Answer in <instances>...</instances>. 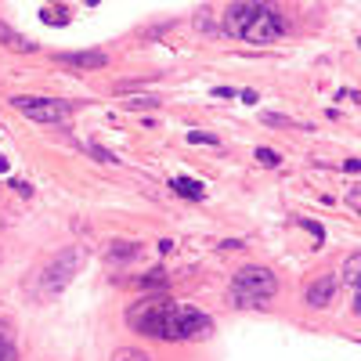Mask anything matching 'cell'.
Segmentation results:
<instances>
[{"mask_svg":"<svg viewBox=\"0 0 361 361\" xmlns=\"http://www.w3.org/2000/svg\"><path fill=\"white\" fill-rule=\"evenodd\" d=\"M0 44L4 47H11V51H19V54H30V51H36V44L30 36H22V33H15L8 22H0Z\"/></svg>","mask_w":361,"mask_h":361,"instance_id":"cell-10","label":"cell"},{"mask_svg":"<svg viewBox=\"0 0 361 361\" xmlns=\"http://www.w3.org/2000/svg\"><path fill=\"white\" fill-rule=\"evenodd\" d=\"M213 332V318L202 314L188 303H177L170 300L163 311V329H159V340H202Z\"/></svg>","mask_w":361,"mask_h":361,"instance_id":"cell-3","label":"cell"},{"mask_svg":"<svg viewBox=\"0 0 361 361\" xmlns=\"http://www.w3.org/2000/svg\"><path fill=\"white\" fill-rule=\"evenodd\" d=\"M188 141H191V145H202V141H206V145H217V137H210V134H199V130H191V134H188Z\"/></svg>","mask_w":361,"mask_h":361,"instance_id":"cell-23","label":"cell"},{"mask_svg":"<svg viewBox=\"0 0 361 361\" xmlns=\"http://www.w3.org/2000/svg\"><path fill=\"white\" fill-rule=\"evenodd\" d=\"M296 224H300V228H307V231L314 235V239H318V246L325 242V231H322V224H314V220H307V217H296Z\"/></svg>","mask_w":361,"mask_h":361,"instance_id":"cell-16","label":"cell"},{"mask_svg":"<svg viewBox=\"0 0 361 361\" xmlns=\"http://www.w3.org/2000/svg\"><path fill=\"white\" fill-rule=\"evenodd\" d=\"M11 188H19V196H33V188H30V185H22V180H15Z\"/></svg>","mask_w":361,"mask_h":361,"instance_id":"cell-26","label":"cell"},{"mask_svg":"<svg viewBox=\"0 0 361 361\" xmlns=\"http://www.w3.org/2000/svg\"><path fill=\"white\" fill-rule=\"evenodd\" d=\"M289 30L282 8L275 0H235L224 11V30L228 36L249 40V44H275Z\"/></svg>","mask_w":361,"mask_h":361,"instance_id":"cell-1","label":"cell"},{"mask_svg":"<svg viewBox=\"0 0 361 361\" xmlns=\"http://www.w3.org/2000/svg\"><path fill=\"white\" fill-rule=\"evenodd\" d=\"M0 361H19V351L11 347V340L0 336Z\"/></svg>","mask_w":361,"mask_h":361,"instance_id":"cell-20","label":"cell"},{"mask_svg":"<svg viewBox=\"0 0 361 361\" xmlns=\"http://www.w3.org/2000/svg\"><path fill=\"white\" fill-rule=\"evenodd\" d=\"M137 286H141V289H166V271H163V268H152Z\"/></svg>","mask_w":361,"mask_h":361,"instance_id":"cell-12","label":"cell"},{"mask_svg":"<svg viewBox=\"0 0 361 361\" xmlns=\"http://www.w3.org/2000/svg\"><path fill=\"white\" fill-rule=\"evenodd\" d=\"M87 152H91V156L98 159V163H108V166H113V163H119V159L113 156V152H108V148H102V145H87Z\"/></svg>","mask_w":361,"mask_h":361,"instance_id":"cell-15","label":"cell"},{"mask_svg":"<svg viewBox=\"0 0 361 361\" xmlns=\"http://www.w3.org/2000/svg\"><path fill=\"white\" fill-rule=\"evenodd\" d=\"M166 303H170V296H145V300L130 303V311H127V325H130L134 332H145V336H159Z\"/></svg>","mask_w":361,"mask_h":361,"instance_id":"cell-6","label":"cell"},{"mask_svg":"<svg viewBox=\"0 0 361 361\" xmlns=\"http://www.w3.org/2000/svg\"><path fill=\"white\" fill-rule=\"evenodd\" d=\"M8 170H11V163H8L4 156H0V174H8Z\"/></svg>","mask_w":361,"mask_h":361,"instance_id":"cell-29","label":"cell"},{"mask_svg":"<svg viewBox=\"0 0 361 361\" xmlns=\"http://www.w3.org/2000/svg\"><path fill=\"white\" fill-rule=\"evenodd\" d=\"M137 253H141V246H137V242H113V246H108V264H123V260H134Z\"/></svg>","mask_w":361,"mask_h":361,"instance_id":"cell-11","label":"cell"},{"mask_svg":"<svg viewBox=\"0 0 361 361\" xmlns=\"http://www.w3.org/2000/svg\"><path fill=\"white\" fill-rule=\"evenodd\" d=\"M257 159L264 163V166H279L282 159H279V152H275V148H257Z\"/></svg>","mask_w":361,"mask_h":361,"instance_id":"cell-19","label":"cell"},{"mask_svg":"<svg viewBox=\"0 0 361 361\" xmlns=\"http://www.w3.org/2000/svg\"><path fill=\"white\" fill-rule=\"evenodd\" d=\"M351 206H354V210H358V206H361V191H358V185L351 188Z\"/></svg>","mask_w":361,"mask_h":361,"instance_id":"cell-27","label":"cell"},{"mask_svg":"<svg viewBox=\"0 0 361 361\" xmlns=\"http://www.w3.org/2000/svg\"><path fill=\"white\" fill-rule=\"evenodd\" d=\"M83 4H98V0H83Z\"/></svg>","mask_w":361,"mask_h":361,"instance_id":"cell-30","label":"cell"},{"mask_svg":"<svg viewBox=\"0 0 361 361\" xmlns=\"http://www.w3.org/2000/svg\"><path fill=\"white\" fill-rule=\"evenodd\" d=\"M127 105H130V108H156V105H159V98H152V94H145V98H130Z\"/></svg>","mask_w":361,"mask_h":361,"instance_id":"cell-22","label":"cell"},{"mask_svg":"<svg viewBox=\"0 0 361 361\" xmlns=\"http://www.w3.org/2000/svg\"><path fill=\"white\" fill-rule=\"evenodd\" d=\"M113 361H152L145 351H137V347H116L113 351Z\"/></svg>","mask_w":361,"mask_h":361,"instance_id":"cell-13","label":"cell"},{"mask_svg":"<svg viewBox=\"0 0 361 361\" xmlns=\"http://www.w3.org/2000/svg\"><path fill=\"white\" fill-rule=\"evenodd\" d=\"M44 22L47 25H65L69 22V11H44Z\"/></svg>","mask_w":361,"mask_h":361,"instance_id":"cell-21","label":"cell"},{"mask_svg":"<svg viewBox=\"0 0 361 361\" xmlns=\"http://www.w3.org/2000/svg\"><path fill=\"white\" fill-rule=\"evenodd\" d=\"M170 188H174V196L191 199V202H199V199L206 196V185H202V180H196V177H174Z\"/></svg>","mask_w":361,"mask_h":361,"instance_id":"cell-9","label":"cell"},{"mask_svg":"<svg viewBox=\"0 0 361 361\" xmlns=\"http://www.w3.org/2000/svg\"><path fill=\"white\" fill-rule=\"evenodd\" d=\"M340 102H358V91H340Z\"/></svg>","mask_w":361,"mask_h":361,"instance_id":"cell-28","label":"cell"},{"mask_svg":"<svg viewBox=\"0 0 361 361\" xmlns=\"http://www.w3.org/2000/svg\"><path fill=\"white\" fill-rule=\"evenodd\" d=\"M239 94H242L246 105H257V91H239Z\"/></svg>","mask_w":361,"mask_h":361,"instance_id":"cell-25","label":"cell"},{"mask_svg":"<svg viewBox=\"0 0 361 361\" xmlns=\"http://www.w3.org/2000/svg\"><path fill=\"white\" fill-rule=\"evenodd\" d=\"M358 271H361V257L354 253L351 260H347V282H351L354 289H358Z\"/></svg>","mask_w":361,"mask_h":361,"instance_id":"cell-17","label":"cell"},{"mask_svg":"<svg viewBox=\"0 0 361 361\" xmlns=\"http://www.w3.org/2000/svg\"><path fill=\"white\" fill-rule=\"evenodd\" d=\"M275 293H279V279H275L268 268L249 264V268L235 271L228 300L235 303V307H264V303H268Z\"/></svg>","mask_w":361,"mask_h":361,"instance_id":"cell-2","label":"cell"},{"mask_svg":"<svg viewBox=\"0 0 361 361\" xmlns=\"http://www.w3.org/2000/svg\"><path fill=\"white\" fill-rule=\"evenodd\" d=\"M196 30H199V33H210V36H220V30L213 25V19H210V11H206V8L196 15Z\"/></svg>","mask_w":361,"mask_h":361,"instance_id":"cell-14","label":"cell"},{"mask_svg":"<svg viewBox=\"0 0 361 361\" xmlns=\"http://www.w3.org/2000/svg\"><path fill=\"white\" fill-rule=\"evenodd\" d=\"M260 119H264V123H268V127H289V130H293V127H296V123H293V119H286V116H275V113H264Z\"/></svg>","mask_w":361,"mask_h":361,"instance_id":"cell-18","label":"cell"},{"mask_svg":"<svg viewBox=\"0 0 361 361\" xmlns=\"http://www.w3.org/2000/svg\"><path fill=\"white\" fill-rule=\"evenodd\" d=\"M11 105H15L25 119L47 123V127L69 123V116H73V105H69V102H58V98H30V94H19V98H11Z\"/></svg>","mask_w":361,"mask_h":361,"instance_id":"cell-5","label":"cell"},{"mask_svg":"<svg viewBox=\"0 0 361 361\" xmlns=\"http://www.w3.org/2000/svg\"><path fill=\"white\" fill-rule=\"evenodd\" d=\"M213 94H217V98H239V91H235V87H217Z\"/></svg>","mask_w":361,"mask_h":361,"instance_id":"cell-24","label":"cell"},{"mask_svg":"<svg viewBox=\"0 0 361 361\" xmlns=\"http://www.w3.org/2000/svg\"><path fill=\"white\" fill-rule=\"evenodd\" d=\"M58 62L62 65H73V69H105L108 65V54L105 51H62Z\"/></svg>","mask_w":361,"mask_h":361,"instance_id":"cell-7","label":"cell"},{"mask_svg":"<svg viewBox=\"0 0 361 361\" xmlns=\"http://www.w3.org/2000/svg\"><path fill=\"white\" fill-rule=\"evenodd\" d=\"M332 296H336V275H322L318 282L307 286V303L311 307H329Z\"/></svg>","mask_w":361,"mask_h":361,"instance_id":"cell-8","label":"cell"},{"mask_svg":"<svg viewBox=\"0 0 361 361\" xmlns=\"http://www.w3.org/2000/svg\"><path fill=\"white\" fill-rule=\"evenodd\" d=\"M83 260H87V253H83L80 246H73V249H65V253L54 257L47 268L40 271V296H54V293H62V289L80 275Z\"/></svg>","mask_w":361,"mask_h":361,"instance_id":"cell-4","label":"cell"}]
</instances>
